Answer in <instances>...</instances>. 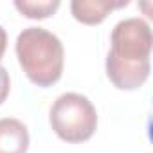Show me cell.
I'll list each match as a JSON object with an SVG mask.
<instances>
[{
  "instance_id": "cell-1",
  "label": "cell",
  "mask_w": 153,
  "mask_h": 153,
  "mask_svg": "<svg viewBox=\"0 0 153 153\" xmlns=\"http://www.w3.org/2000/svg\"><path fill=\"white\" fill-rule=\"evenodd\" d=\"M16 56L27 78L38 87L54 85L63 72V43L43 27H27L16 38Z\"/></svg>"
},
{
  "instance_id": "cell-2",
  "label": "cell",
  "mask_w": 153,
  "mask_h": 153,
  "mask_svg": "<svg viewBox=\"0 0 153 153\" xmlns=\"http://www.w3.org/2000/svg\"><path fill=\"white\" fill-rule=\"evenodd\" d=\"M51 126L67 142H83L97 128V112L85 96L67 92L51 106Z\"/></svg>"
},
{
  "instance_id": "cell-3",
  "label": "cell",
  "mask_w": 153,
  "mask_h": 153,
  "mask_svg": "<svg viewBox=\"0 0 153 153\" xmlns=\"http://www.w3.org/2000/svg\"><path fill=\"white\" fill-rule=\"evenodd\" d=\"M153 36L148 22L142 18H124L112 31L110 56L124 63L149 61Z\"/></svg>"
},
{
  "instance_id": "cell-4",
  "label": "cell",
  "mask_w": 153,
  "mask_h": 153,
  "mask_svg": "<svg viewBox=\"0 0 153 153\" xmlns=\"http://www.w3.org/2000/svg\"><path fill=\"white\" fill-rule=\"evenodd\" d=\"M106 74L110 81L121 90H135L149 76V61L144 63H124L106 56Z\"/></svg>"
},
{
  "instance_id": "cell-5",
  "label": "cell",
  "mask_w": 153,
  "mask_h": 153,
  "mask_svg": "<svg viewBox=\"0 0 153 153\" xmlns=\"http://www.w3.org/2000/svg\"><path fill=\"white\" fill-rule=\"evenodd\" d=\"M128 6V0H74L70 4V11L74 15L76 20H79L81 24H88V25H96L101 24L106 15L112 9Z\"/></svg>"
},
{
  "instance_id": "cell-6",
  "label": "cell",
  "mask_w": 153,
  "mask_h": 153,
  "mask_svg": "<svg viewBox=\"0 0 153 153\" xmlns=\"http://www.w3.org/2000/svg\"><path fill=\"white\" fill-rule=\"evenodd\" d=\"M29 148V131L25 124L13 117L0 119V153H25Z\"/></svg>"
},
{
  "instance_id": "cell-7",
  "label": "cell",
  "mask_w": 153,
  "mask_h": 153,
  "mask_svg": "<svg viewBox=\"0 0 153 153\" xmlns=\"http://www.w3.org/2000/svg\"><path fill=\"white\" fill-rule=\"evenodd\" d=\"M15 7L27 18H47L59 7V0H16Z\"/></svg>"
},
{
  "instance_id": "cell-8",
  "label": "cell",
  "mask_w": 153,
  "mask_h": 153,
  "mask_svg": "<svg viewBox=\"0 0 153 153\" xmlns=\"http://www.w3.org/2000/svg\"><path fill=\"white\" fill-rule=\"evenodd\" d=\"M9 87H11V81H9V74L7 70L0 65V105H2L9 94Z\"/></svg>"
},
{
  "instance_id": "cell-9",
  "label": "cell",
  "mask_w": 153,
  "mask_h": 153,
  "mask_svg": "<svg viewBox=\"0 0 153 153\" xmlns=\"http://www.w3.org/2000/svg\"><path fill=\"white\" fill-rule=\"evenodd\" d=\"M6 47H7V34H6V29L0 25V59L6 52Z\"/></svg>"
}]
</instances>
